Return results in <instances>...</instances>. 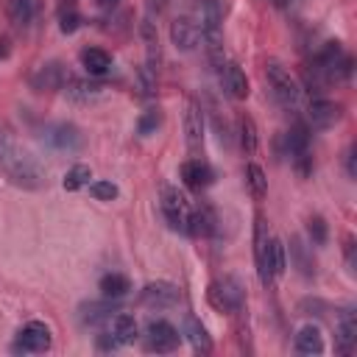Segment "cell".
<instances>
[{"label":"cell","instance_id":"ba28073f","mask_svg":"<svg viewBox=\"0 0 357 357\" xmlns=\"http://www.w3.org/2000/svg\"><path fill=\"white\" fill-rule=\"evenodd\" d=\"M178 343H181V335H178V329L173 324H167V321H151L148 324V329H145V346L151 351L170 354V351L178 349Z\"/></svg>","mask_w":357,"mask_h":357},{"label":"cell","instance_id":"ffe728a7","mask_svg":"<svg viewBox=\"0 0 357 357\" xmlns=\"http://www.w3.org/2000/svg\"><path fill=\"white\" fill-rule=\"evenodd\" d=\"M81 67L89 75H106L112 70V56L103 47H84L81 50Z\"/></svg>","mask_w":357,"mask_h":357},{"label":"cell","instance_id":"60d3db41","mask_svg":"<svg viewBox=\"0 0 357 357\" xmlns=\"http://www.w3.org/2000/svg\"><path fill=\"white\" fill-rule=\"evenodd\" d=\"M148 3H151V8H156V11H162V8H165V3H167V0H148Z\"/></svg>","mask_w":357,"mask_h":357},{"label":"cell","instance_id":"4fadbf2b","mask_svg":"<svg viewBox=\"0 0 357 357\" xmlns=\"http://www.w3.org/2000/svg\"><path fill=\"white\" fill-rule=\"evenodd\" d=\"M218 70H220V86H223V92H226L231 100H245L248 92H251L245 73H243L234 61H226V64H220Z\"/></svg>","mask_w":357,"mask_h":357},{"label":"cell","instance_id":"8fae6325","mask_svg":"<svg viewBox=\"0 0 357 357\" xmlns=\"http://www.w3.org/2000/svg\"><path fill=\"white\" fill-rule=\"evenodd\" d=\"M139 301L145 307H153V310H165V307H173L178 301V287L170 284V282H148L142 290H139Z\"/></svg>","mask_w":357,"mask_h":357},{"label":"cell","instance_id":"74e56055","mask_svg":"<svg viewBox=\"0 0 357 357\" xmlns=\"http://www.w3.org/2000/svg\"><path fill=\"white\" fill-rule=\"evenodd\" d=\"M346 173L349 178H357V162H354V148L346 151Z\"/></svg>","mask_w":357,"mask_h":357},{"label":"cell","instance_id":"4316f807","mask_svg":"<svg viewBox=\"0 0 357 357\" xmlns=\"http://www.w3.org/2000/svg\"><path fill=\"white\" fill-rule=\"evenodd\" d=\"M187 337H190V343H192V349H195L198 354H209V351H212V340H209L204 324H201L198 318H192V315L187 318Z\"/></svg>","mask_w":357,"mask_h":357},{"label":"cell","instance_id":"6da1fadb","mask_svg":"<svg viewBox=\"0 0 357 357\" xmlns=\"http://www.w3.org/2000/svg\"><path fill=\"white\" fill-rule=\"evenodd\" d=\"M0 170L8 176L11 184L25 190H39L45 184V173L39 162L28 151H22L6 128H0Z\"/></svg>","mask_w":357,"mask_h":357},{"label":"cell","instance_id":"836d02e7","mask_svg":"<svg viewBox=\"0 0 357 357\" xmlns=\"http://www.w3.org/2000/svg\"><path fill=\"white\" fill-rule=\"evenodd\" d=\"M307 231H310V240H312V245H324L326 243V220L324 218H310V223H307Z\"/></svg>","mask_w":357,"mask_h":357},{"label":"cell","instance_id":"d6a6232c","mask_svg":"<svg viewBox=\"0 0 357 357\" xmlns=\"http://www.w3.org/2000/svg\"><path fill=\"white\" fill-rule=\"evenodd\" d=\"M89 192H92V198H98V201H114V198L120 195L117 184H112V181H92V184H89Z\"/></svg>","mask_w":357,"mask_h":357},{"label":"cell","instance_id":"2e32d148","mask_svg":"<svg viewBox=\"0 0 357 357\" xmlns=\"http://www.w3.org/2000/svg\"><path fill=\"white\" fill-rule=\"evenodd\" d=\"M212 178H215L212 167H209L206 162H201L198 156H192V159H187V162L181 165V181H184L190 190H204V187L212 184Z\"/></svg>","mask_w":357,"mask_h":357},{"label":"cell","instance_id":"83f0119b","mask_svg":"<svg viewBox=\"0 0 357 357\" xmlns=\"http://www.w3.org/2000/svg\"><path fill=\"white\" fill-rule=\"evenodd\" d=\"M237 134H240L243 151H245V153H254L259 137H257V126H254V120H251L248 114H240V120H237Z\"/></svg>","mask_w":357,"mask_h":357},{"label":"cell","instance_id":"e0dca14e","mask_svg":"<svg viewBox=\"0 0 357 357\" xmlns=\"http://www.w3.org/2000/svg\"><path fill=\"white\" fill-rule=\"evenodd\" d=\"M112 312H117V298L86 301V304L78 307V318H81V324H100V321L112 318Z\"/></svg>","mask_w":357,"mask_h":357},{"label":"cell","instance_id":"e575fe53","mask_svg":"<svg viewBox=\"0 0 357 357\" xmlns=\"http://www.w3.org/2000/svg\"><path fill=\"white\" fill-rule=\"evenodd\" d=\"M290 251H293V257H296V262H298L301 273H304V276H310V273H312V262L307 259V254H304V245H301V240H298V237H293V243H290Z\"/></svg>","mask_w":357,"mask_h":357},{"label":"cell","instance_id":"52a82bcc","mask_svg":"<svg viewBox=\"0 0 357 357\" xmlns=\"http://www.w3.org/2000/svg\"><path fill=\"white\" fill-rule=\"evenodd\" d=\"M254 259H257L259 282L268 287L273 282V271H271V237H268V223L262 220V215H257V223H254Z\"/></svg>","mask_w":357,"mask_h":357},{"label":"cell","instance_id":"7c38bea8","mask_svg":"<svg viewBox=\"0 0 357 357\" xmlns=\"http://www.w3.org/2000/svg\"><path fill=\"white\" fill-rule=\"evenodd\" d=\"M67 75H70V73L64 70L61 61H47V64H42V67L31 75V86H33L36 92H56V89L64 86Z\"/></svg>","mask_w":357,"mask_h":357},{"label":"cell","instance_id":"ab89813d","mask_svg":"<svg viewBox=\"0 0 357 357\" xmlns=\"http://www.w3.org/2000/svg\"><path fill=\"white\" fill-rule=\"evenodd\" d=\"M95 3H98V8H103V11H109V8L117 6V0H95Z\"/></svg>","mask_w":357,"mask_h":357},{"label":"cell","instance_id":"cb8c5ba5","mask_svg":"<svg viewBox=\"0 0 357 357\" xmlns=\"http://www.w3.org/2000/svg\"><path fill=\"white\" fill-rule=\"evenodd\" d=\"M139 33H142V42H145V53H148V70L151 73H156L159 70V36H156V28H153V22L151 20H145L142 25H139Z\"/></svg>","mask_w":357,"mask_h":357},{"label":"cell","instance_id":"5bb4252c","mask_svg":"<svg viewBox=\"0 0 357 357\" xmlns=\"http://www.w3.org/2000/svg\"><path fill=\"white\" fill-rule=\"evenodd\" d=\"M337 117H340V106H337V103L326 100L324 95L310 98V106H307V120H310V126H312V128L324 131V128L335 126V123H337Z\"/></svg>","mask_w":357,"mask_h":357},{"label":"cell","instance_id":"d590c367","mask_svg":"<svg viewBox=\"0 0 357 357\" xmlns=\"http://www.w3.org/2000/svg\"><path fill=\"white\" fill-rule=\"evenodd\" d=\"M293 165H296V173L301 176V178H307L310 173H312V156L304 151V153H296L293 156Z\"/></svg>","mask_w":357,"mask_h":357},{"label":"cell","instance_id":"f546056e","mask_svg":"<svg viewBox=\"0 0 357 357\" xmlns=\"http://www.w3.org/2000/svg\"><path fill=\"white\" fill-rule=\"evenodd\" d=\"M89 178H92V170L86 167V165H73L67 173H64V190L67 192H75V190H81L84 184H89Z\"/></svg>","mask_w":357,"mask_h":357},{"label":"cell","instance_id":"f35d334b","mask_svg":"<svg viewBox=\"0 0 357 357\" xmlns=\"http://www.w3.org/2000/svg\"><path fill=\"white\" fill-rule=\"evenodd\" d=\"M8 53H11L8 39H6V36H0V59H8Z\"/></svg>","mask_w":357,"mask_h":357},{"label":"cell","instance_id":"7a4b0ae2","mask_svg":"<svg viewBox=\"0 0 357 357\" xmlns=\"http://www.w3.org/2000/svg\"><path fill=\"white\" fill-rule=\"evenodd\" d=\"M265 78H268L271 92H273V98L279 100V106L296 112V109H298L301 89H298L296 78L290 75V70H284L279 61H268V64H265Z\"/></svg>","mask_w":357,"mask_h":357},{"label":"cell","instance_id":"30bf717a","mask_svg":"<svg viewBox=\"0 0 357 357\" xmlns=\"http://www.w3.org/2000/svg\"><path fill=\"white\" fill-rule=\"evenodd\" d=\"M184 139H187L190 156H198L204 151V112L192 100L184 109Z\"/></svg>","mask_w":357,"mask_h":357},{"label":"cell","instance_id":"1f68e13d","mask_svg":"<svg viewBox=\"0 0 357 357\" xmlns=\"http://www.w3.org/2000/svg\"><path fill=\"white\" fill-rule=\"evenodd\" d=\"M284 268H287L284 245H282V240L271 237V271H273V279H276V276H282V273H284Z\"/></svg>","mask_w":357,"mask_h":357},{"label":"cell","instance_id":"9a60e30c","mask_svg":"<svg viewBox=\"0 0 357 357\" xmlns=\"http://www.w3.org/2000/svg\"><path fill=\"white\" fill-rule=\"evenodd\" d=\"M335 349L340 354H351L357 349V318H354V310L346 307L337 318V335H335Z\"/></svg>","mask_w":357,"mask_h":357},{"label":"cell","instance_id":"44dd1931","mask_svg":"<svg viewBox=\"0 0 357 357\" xmlns=\"http://www.w3.org/2000/svg\"><path fill=\"white\" fill-rule=\"evenodd\" d=\"M293 349L298 354H321L324 351V337H321V332L315 326H301L298 335H296Z\"/></svg>","mask_w":357,"mask_h":357},{"label":"cell","instance_id":"9c48e42d","mask_svg":"<svg viewBox=\"0 0 357 357\" xmlns=\"http://www.w3.org/2000/svg\"><path fill=\"white\" fill-rule=\"evenodd\" d=\"M170 39L178 50H195V45L201 42V25L192 14H181L173 20L170 25Z\"/></svg>","mask_w":357,"mask_h":357},{"label":"cell","instance_id":"3957f363","mask_svg":"<svg viewBox=\"0 0 357 357\" xmlns=\"http://www.w3.org/2000/svg\"><path fill=\"white\" fill-rule=\"evenodd\" d=\"M190 212H192V206H190L187 195H184L178 187L165 184V187H162V215H165V220L170 223V229H176V231H187Z\"/></svg>","mask_w":357,"mask_h":357},{"label":"cell","instance_id":"4dcf8cb0","mask_svg":"<svg viewBox=\"0 0 357 357\" xmlns=\"http://www.w3.org/2000/svg\"><path fill=\"white\" fill-rule=\"evenodd\" d=\"M159 123H162L159 109H148V112H142L139 120H137V134H139V137H151V134H156Z\"/></svg>","mask_w":357,"mask_h":357},{"label":"cell","instance_id":"7402d4cb","mask_svg":"<svg viewBox=\"0 0 357 357\" xmlns=\"http://www.w3.org/2000/svg\"><path fill=\"white\" fill-rule=\"evenodd\" d=\"M56 17H59V31H61V33H75V31L81 28L78 0H61Z\"/></svg>","mask_w":357,"mask_h":357},{"label":"cell","instance_id":"5b68a950","mask_svg":"<svg viewBox=\"0 0 357 357\" xmlns=\"http://www.w3.org/2000/svg\"><path fill=\"white\" fill-rule=\"evenodd\" d=\"M206 298L220 312H237L243 307V287H240L237 279H229L226 276V279H218V282L209 284Z\"/></svg>","mask_w":357,"mask_h":357},{"label":"cell","instance_id":"f1b7e54d","mask_svg":"<svg viewBox=\"0 0 357 357\" xmlns=\"http://www.w3.org/2000/svg\"><path fill=\"white\" fill-rule=\"evenodd\" d=\"M245 181H248V190H251V195L259 201V198H265V192H268V178H265V170L259 167V165H245Z\"/></svg>","mask_w":357,"mask_h":357},{"label":"cell","instance_id":"d6986e66","mask_svg":"<svg viewBox=\"0 0 357 357\" xmlns=\"http://www.w3.org/2000/svg\"><path fill=\"white\" fill-rule=\"evenodd\" d=\"M6 14L17 28H25L39 14V0H6Z\"/></svg>","mask_w":357,"mask_h":357},{"label":"cell","instance_id":"8992f818","mask_svg":"<svg viewBox=\"0 0 357 357\" xmlns=\"http://www.w3.org/2000/svg\"><path fill=\"white\" fill-rule=\"evenodd\" d=\"M50 343H53V337H50L47 324H42V321H28V324L17 332L14 351H22V354H42V351L50 349Z\"/></svg>","mask_w":357,"mask_h":357},{"label":"cell","instance_id":"ac0fdd59","mask_svg":"<svg viewBox=\"0 0 357 357\" xmlns=\"http://www.w3.org/2000/svg\"><path fill=\"white\" fill-rule=\"evenodd\" d=\"M61 92H64L70 100H78V103H89V100H95V98L100 95V86H98V84H89V81H84V78L67 75V81H64Z\"/></svg>","mask_w":357,"mask_h":357},{"label":"cell","instance_id":"603a6c76","mask_svg":"<svg viewBox=\"0 0 357 357\" xmlns=\"http://www.w3.org/2000/svg\"><path fill=\"white\" fill-rule=\"evenodd\" d=\"M112 335L120 340V346H128V343H134V340L139 337V326H137L134 315H126V312L114 315V321H112Z\"/></svg>","mask_w":357,"mask_h":357},{"label":"cell","instance_id":"277c9868","mask_svg":"<svg viewBox=\"0 0 357 357\" xmlns=\"http://www.w3.org/2000/svg\"><path fill=\"white\" fill-rule=\"evenodd\" d=\"M39 139H42L47 148H53V151H67V153L81 151V145H84V134H81L73 123H47V126L39 131Z\"/></svg>","mask_w":357,"mask_h":357},{"label":"cell","instance_id":"d4e9b609","mask_svg":"<svg viewBox=\"0 0 357 357\" xmlns=\"http://www.w3.org/2000/svg\"><path fill=\"white\" fill-rule=\"evenodd\" d=\"M284 145H287V153H290V156L304 153L307 145H310V126H307V123H296V126L284 134Z\"/></svg>","mask_w":357,"mask_h":357},{"label":"cell","instance_id":"484cf974","mask_svg":"<svg viewBox=\"0 0 357 357\" xmlns=\"http://www.w3.org/2000/svg\"><path fill=\"white\" fill-rule=\"evenodd\" d=\"M128 290H131L128 276H123V273H106V276H100V293L106 298H123Z\"/></svg>","mask_w":357,"mask_h":357},{"label":"cell","instance_id":"8d00e7d4","mask_svg":"<svg viewBox=\"0 0 357 357\" xmlns=\"http://www.w3.org/2000/svg\"><path fill=\"white\" fill-rule=\"evenodd\" d=\"M98 349L100 351H114V349H120V340L114 335H98Z\"/></svg>","mask_w":357,"mask_h":357}]
</instances>
